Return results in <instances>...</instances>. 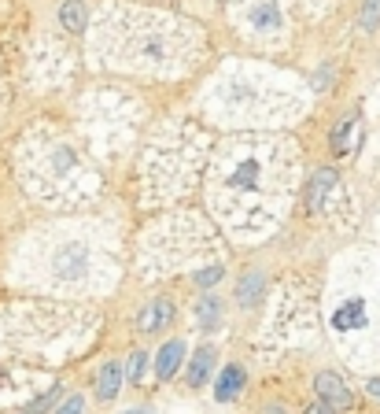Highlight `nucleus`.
Instances as JSON below:
<instances>
[{"label":"nucleus","mask_w":380,"mask_h":414,"mask_svg":"<svg viewBox=\"0 0 380 414\" xmlns=\"http://www.w3.org/2000/svg\"><path fill=\"white\" fill-rule=\"evenodd\" d=\"M314 396H318L321 403H328L336 414L351 410V403H355L351 389H347V385H343V377H340V374H333V370H321L318 377H314Z\"/></svg>","instance_id":"nucleus-1"},{"label":"nucleus","mask_w":380,"mask_h":414,"mask_svg":"<svg viewBox=\"0 0 380 414\" xmlns=\"http://www.w3.org/2000/svg\"><path fill=\"white\" fill-rule=\"evenodd\" d=\"M244 385H247V370L240 367V362H229V367L214 377V400H218V403H233L237 396L244 392Z\"/></svg>","instance_id":"nucleus-2"},{"label":"nucleus","mask_w":380,"mask_h":414,"mask_svg":"<svg viewBox=\"0 0 380 414\" xmlns=\"http://www.w3.org/2000/svg\"><path fill=\"white\" fill-rule=\"evenodd\" d=\"M214 362H218V352H214L210 344H203L200 352L192 355L189 370H185V385H189V389H203V385H210V377H214Z\"/></svg>","instance_id":"nucleus-3"},{"label":"nucleus","mask_w":380,"mask_h":414,"mask_svg":"<svg viewBox=\"0 0 380 414\" xmlns=\"http://www.w3.org/2000/svg\"><path fill=\"white\" fill-rule=\"evenodd\" d=\"M174 322V304L170 300H148L137 314V329L141 333H155V329H167Z\"/></svg>","instance_id":"nucleus-4"},{"label":"nucleus","mask_w":380,"mask_h":414,"mask_svg":"<svg viewBox=\"0 0 380 414\" xmlns=\"http://www.w3.org/2000/svg\"><path fill=\"white\" fill-rule=\"evenodd\" d=\"M122 385H126V367H119V362H104L100 374H96V400L111 403L114 396L122 392Z\"/></svg>","instance_id":"nucleus-5"},{"label":"nucleus","mask_w":380,"mask_h":414,"mask_svg":"<svg viewBox=\"0 0 380 414\" xmlns=\"http://www.w3.org/2000/svg\"><path fill=\"white\" fill-rule=\"evenodd\" d=\"M181 362H185V340H167L155 352V381H170Z\"/></svg>","instance_id":"nucleus-6"},{"label":"nucleus","mask_w":380,"mask_h":414,"mask_svg":"<svg viewBox=\"0 0 380 414\" xmlns=\"http://www.w3.org/2000/svg\"><path fill=\"white\" fill-rule=\"evenodd\" d=\"M333 189H336V174L333 171H318V174H314L310 185H307V204H310V211H321Z\"/></svg>","instance_id":"nucleus-7"},{"label":"nucleus","mask_w":380,"mask_h":414,"mask_svg":"<svg viewBox=\"0 0 380 414\" xmlns=\"http://www.w3.org/2000/svg\"><path fill=\"white\" fill-rule=\"evenodd\" d=\"M196 318H200V329H214L222 322V304L218 296H203L200 307H196Z\"/></svg>","instance_id":"nucleus-8"},{"label":"nucleus","mask_w":380,"mask_h":414,"mask_svg":"<svg viewBox=\"0 0 380 414\" xmlns=\"http://www.w3.org/2000/svg\"><path fill=\"white\" fill-rule=\"evenodd\" d=\"M59 23L67 30H74V34H81V30H85V8H81L78 0H67V4L59 8Z\"/></svg>","instance_id":"nucleus-9"},{"label":"nucleus","mask_w":380,"mask_h":414,"mask_svg":"<svg viewBox=\"0 0 380 414\" xmlns=\"http://www.w3.org/2000/svg\"><path fill=\"white\" fill-rule=\"evenodd\" d=\"M336 329H358L362 326V300H347L340 311H336Z\"/></svg>","instance_id":"nucleus-10"},{"label":"nucleus","mask_w":380,"mask_h":414,"mask_svg":"<svg viewBox=\"0 0 380 414\" xmlns=\"http://www.w3.org/2000/svg\"><path fill=\"white\" fill-rule=\"evenodd\" d=\"M237 296H240V304H259V296H262V277L259 274H247L240 285H237Z\"/></svg>","instance_id":"nucleus-11"},{"label":"nucleus","mask_w":380,"mask_h":414,"mask_svg":"<svg viewBox=\"0 0 380 414\" xmlns=\"http://www.w3.org/2000/svg\"><path fill=\"white\" fill-rule=\"evenodd\" d=\"M148 370V352H129L126 359V385H137Z\"/></svg>","instance_id":"nucleus-12"},{"label":"nucleus","mask_w":380,"mask_h":414,"mask_svg":"<svg viewBox=\"0 0 380 414\" xmlns=\"http://www.w3.org/2000/svg\"><path fill=\"white\" fill-rule=\"evenodd\" d=\"M351 130H355V115H343L340 126L333 130V148L336 152H347V134H351Z\"/></svg>","instance_id":"nucleus-13"},{"label":"nucleus","mask_w":380,"mask_h":414,"mask_svg":"<svg viewBox=\"0 0 380 414\" xmlns=\"http://www.w3.org/2000/svg\"><path fill=\"white\" fill-rule=\"evenodd\" d=\"M222 277H225V267H218V263H214V267H203V270L196 274L192 281H196V285H200V289H210V285H218Z\"/></svg>","instance_id":"nucleus-14"},{"label":"nucleus","mask_w":380,"mask_h":414,"mask_svg":"<svg viewBox=\"0 0 380 414\" xmlns=\"http://www.w3.org/2000/svg\"><path fill=\"white\" fill-rule=\"evenodd\" d=\"M56 414H85V396H78V392H71L67 400H63L59 407H56Z\"/></svg>","instance_id":"nucleus-15"},{"label":"nucleus","mask_w":380,"mask_h":414,"mask_svg":"<svg viewBox=\"0 0 380 414\" xmlns=\"http://www.w3.org/2000/svg\"><path fill=\"white\" fill-rule=\"evenodd\" d=\"M380 23V0H366V11H362V30H376Z\"/></svg>","instance_id":"nucleus-16"},{"label":"nucleus","mask_w":380,"mask_h":414,"mask_svg":"<svg viewBox=\"0 0 380 414\" xmlns=\"http://www.w3.org/2000/svg\"><path fill=\"white\" fill-rule=\"evenodd\" d=\"M56 396H59V392H48V396H44V400H37L34 407H26L23 414H44L48 407H52V403H56Z\"/></svg>","instance_id":"nucleus-17"},{"label":"nucleus","mask_w":380,"mask_h":414,"mask_svg":"<svg viewBox=\"0 0 380 414\" xmlns=\"http://www.w3.org/2000/svg\"><path fill=\"white\" fill-rule=\"evenodd\" d=\"M303 414H336V410L328 407V403H321V400H314V403H310V407H307Z\"/></svg>","instance_id":"nucleus-18"},{"label":"nucleus","mask_w":380,"mask_h":414,"mask_svg":"<svg viewBox=\"0 0 380 414\" xmlns=\"http://www.w3.org/2000/svg\"><path fill=\"white\" fill-rule=\"evenodd\" d=\"M366 392L373 396V400H380V377H369L366 381Z\"/></svg>","instance_id":"nucleus-19"},{"label":"nucleus","mask_w":380,"mask_h":414,"mask_svg":"<svg viewBox=\"0 0 380 414\" xmlns=\"http://www.w3.org/2000/svg\"><path fill=\"white\" fill-rule=\"evenodd\" d=\"M126 414H152V410H148V407H137V410H126Z\"/></svg>","instance_id":"nucleus-20"}]
</instances>
